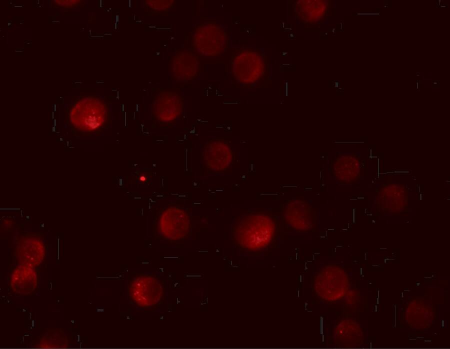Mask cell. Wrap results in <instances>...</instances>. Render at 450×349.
<instances>
[{"instance_id":"cell-1","label":"cell","mask_w":450,"mask_h":349,"mask_svg":"<svg viewBox=\"0 0 450 349\" xmlns=\"http://www.w3.org/2000/svg\"><path fill=\"white\" fill-rule=\"evenodd\" d=\"M264 217L254 216V220H247L238 229L237 238L242 246L258 250L264 248L270 242L274 235L273 223Z\"/></svg>"},{"instance_id":"cell-2","label":"cell","mask_w":450,"mask_h":349,"mask_svg":"<svg viewBox=\"0 0 450 349\" xmlns=\"http://www.w3.org/2000/svg\"><path fill=\"white\" fill-rule=\"evenodd\" d=\"M196 50L204 56H212L220 54L224 49L226 36L218 26L206 24L200 26L193 36Z\"/></svg>"},{"instance_id":"cell-3","label":"cell","mask_w":450,"mask_h":349,"mask_svg":"<svg viewBox=\"0 0 450 349\" xmlns=\"http://www.w3.org/2000/svg\"><path fill=\"white\" fill-rule=\"evenodd\" d=\"M232 70L235 78L242 83H250L256 80L263 72L260 56L251 52H244L234 59Z\"/></svg>"},{"instance_id":"cell-4","label":"cell","mask_w":450,"mask_h":349,"mask_svg":"<svg viewBox=\"0 0 450 349\" xmlns=\"http://www.w3.org/2000/svg\"><path fill=\"white\" fill-rule=\"evenodd\" d=\"M45 252V246L42 241L34 237L21 238L16 248V256L20 264L33 268L42 263Z\"/></svg>"},{"instance_id":"cell-5","label":"cell","mask_w":450,"mask_h":349,"mask_svg":"<svg viewBox=\"0 0 450 349\" xmlns=\"http://www.w3.org/2000/svg\"><path fill=\"white\" fill-rule=\"evenodd\" d=\"M12 290L16 294H32L38 284V276L33 268L20 264L12 272L10 280Z\"/></svg>"},{"instance_id":"cell-6","label":"cell","mask_w":450,"mask_h":349,"mask_svg":"<svg viewBox=\"0 0 450 349\" xmlns=\"http://www.w3.org/2000/svg\"><path fill=\"white\" fill-rule=\"evenodd\" d=\"M198 68V58L188 52L178 54L174 59L172 71L174 76L181 80H189L196 74Z\"/></svg>"},{"instance_id":"cell-7","label":"cell","mask_w":450,"mask_h":349,"mask_svg":"<svg viewBox=\"0 0 450 349\" xmlns=\"http://www.w3.org/2000/svg\"><path fill=\"white\" fill-rule=\"evenodd\" d=\"M59 334L49 335V334H46L42 338H40V346L42 348H66L67 346V340L66 336L63 335L58 338L57 336Z\"/></svg>"},{"instance_id":"cell-8","label":"cell","mask_w":450,"mask_h":349,"mask_svg":"<svg viewBox=\"0 0 450 349\" xmlns=\"http://www.w3.org/2000/svg\"><path fill=\"white\" fill-rule=\"evenodd\" d=\"M150 7L156 10H164L168 8L172 4V0H148Z\"/></svg>"}]
</instances>
